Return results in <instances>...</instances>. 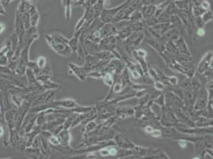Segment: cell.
<instances>
[{"instance_id": "obj_1", "label": "cell", "mask_w": 213, "mask_h": 159, "mask_svg": "<svg viewBox=\"0 0 213 159\" xmlns=\"http://www.w3.org/2000/svg\"><path fill=\"white\" fill-rule=\"evenodd\" d=\"M95 108L96 110L97 118L99 120H105L107 118L115 115L117 105L109 103L108 101L101 100L96 103Z\"/></svg>"}, {"instance_id": "obj_34", "label": "cell", "mask_w": 213, "mask_h": 159, "mask_svg": "<svg viewBox=\"0 0 213 159\" xmlns=\"http://www.w3.org/2000/svg\"><path fill=\"white\" fill-rule=\"evenodd\" d=\"M153 103L160 107L165 106V98L164 92H161L159 95L156 96L155 98L153 99Z\"/></svg>"}, {"instance_id": "obj_5", "label": "cell", "mask_w": 213, "mask_h": 159, "mask_svg": "<svg viewBox=\"0 0 213 159\" xmlns=\"http://www.w3.org/2000/svg\"><path fill=\"white\" fill-rule=\"evenodd\" d=\"M212 50L207 51L204 54L196 67V73L204 74L208 69H212Z\"/></svg>"}, {"instance_id": "obj_7", "label": "cell", "mask_w": 213, "mask_h": 159, "mask_svg": "<svg viewBox=\"0 0 213 159\" xmlns=\"http://www.w3.org/2000/svg\"><path fill=\"white\" fill-rule=\"evenodd\" d=\"M128 1L129 0H127V1H125L124 3L121 4V5L116 6V7H114V8H111V9H105V8H103L102 10H101V13L99 18L100 19L101 21H103L104 23L111 22L113 18L115 17V15L117 14V12L119 11V10L123 8L127 5Z\"/></svg>"}, {"instance_id": "obj_37", "label": "cell", "mask_w": 213, "mask_h": 159, "mask_svg": "<svg viewBox=\"0 0 213 159\" xmlns=\"http://www.w3.org/2000/svg\"><path fill=\"white\" fill-rule=\"evenodd\" d=\"M180 87L184 90L186 91H189V90H192V80L190 77H186L185 79L183 80V81L180 84Z\"/></svg>"}, {"instance_id": "obj_45", "label": "cell", "mask_w": 213, "mask_h": 159, "mask_svg": "<svg viewBox=\"0 0 213 159\" xmlns=\"http://www.w3.org/2000/svg\"><path fill=\"white\" fill-rule=\"evenodd\" d=\"M158 22H169V19H170V16L167 15L166 13L163 11L161 15H159L158 18H156Z\"/></svg>"}, {"instance_id": "obj_28", "label": "cell", "mask_w": 213, "mask_h": 159, "mask_svg": "<svg viewBox=\"0 0 213 159\" xmlns=\"http://www.w3.org/2000/svg\"><path fill=\"white\" fill-rule=\"evenodd\" d=\"M174 3L179 10H191V4L189 0H174Z\"/></svg>"}, {"instance_id": "obj_2", "label": "cell", "mask_w": 213, "mask_h": 159, "mask_svg": "<svg viewBox=\"0 0 213 159\" xmlns=\"http://www.w3.org/2000/svg\"><path fill=\"white\" fill-rule=\"evenodd\" d=\"M45 38H46V41L49 44V46L52 48V49H53L55 52L60 56L69 57V56L72 55L73 52L69 48L68 43L54 39L50 34H46L45 36Z\"/></svg>"}, {"instance_id": "obj_27", "label": "cell", "mask_w": 213, "mask_h": 159, "mask_svg": "<svg viewBox=\"0 0 213 159\" xmlns=\"http://www.w3.org/2000/svg\"><path fill=\"white\" fill-rule=\"evenodd\" d=\"M98 126H99V124L96 122V119H93V120H91V121L87 122L84 129L82 130L83 137L89 134V133H91V131H95V129L97 128Z\"/></svg>"}, {"instance_id": "obj_56", "label": "cell", "mask_w": 213, "mask_h": 159, "mask_svg": "<svg viewBox=\"0 0 213 159\" xmlns=\"http://www.w3.org/2000/svg\"><path fill=\"white\" fill-rule=\"evenodd\" d=\"M3 129H2V127H0V136L3 135Z\"/></svg>"}, {"instance_id": "obj_54", "label": "cell", "mask_w": 213, "mask_h": 159, "mask_svg": "<svg viewBox=\"0 0 213 159\" xmlns=\"http://www.w3.org/2000/svg\"><path fill=\"white\" fill-rule=\"evenodd\" d=\"M5 29H6V26L3 23H0V34H2L5 30Z\"/></svg>"}, {"instance_id": "obj_11", "label": "cell", "mask_w": 213, "mask_h": 159, "mask_svg": "<svg viewBox=\"0 0 213 159\" xmlns=\"http://www.w3.org/2000/svg\"><path fill=\"white\" fill-rule=\"evenodd\" d=\"M180 36H181L180 29L172 27L169 29L166 32H165L164 34H162V36L159 38V40L163 43L167 42V41H174Z\"/></svg>"}, {"instance_id": "obj_23", "label": "cell", "mask_w": 213, "mask_h": 159, "mask_svg": "<svg viewBox=\"0 0 213 159\" xmlns=\"http://www.w3.org/2000/svg\"><path fill=\"white\" fill-rule=\"evenodd\" d=\"M212 119H208L206 117L198 116L197 119L194 121V127L204 128V127H212Z\"/></svg>"}, {"instance_id": "obj_39", "label": "cell", "mask_w": 213, "mask_h": 159, "mask_svg": "<svg viewBox=\"0 0 213 159\" xmlns=\"http://www.w3.org/2000/svg\"><path fill=\"white\" fill-rule=\"evenodd\" d=\"M154 88L156 91H158L160 92H165L167 91V86L162 83L161 80H154Z\"/></svg>"}, {"instance_id": "obj_8", "label": "cell", "mask_w": 213, "mask_h": 159, "mask_svg": "<svg viewBox=\"0 0 213 159\" xmlns=\"http://www.w3.org/2000/svg\"><path fill=\"white\" fill-rule=\"evenodd\" d=\"M145 37H146V35H145L144 30L138 31V32L131 33V35L125 40L124 41L131 49H133L140 46L142 42L144 41Z\"/></svg>"}, {"instance_id": "obj_35", "label": "cell", "mask_w": 213, "mask_h": 159, "mask_svg": "<svg viewBox=\"0 0 213 159\" xmlns=\"http://www.w3.org/2000/svg\"><path fill=\"white\" fill-rule=\"evenodd\" d=\"M88 39L91 40L92 41H94L95 43H100V41H101V39L103 38L102 37V34H101L100 32V30H97L92 32L89 37H87Z\"/></svg>"}, {"instance_id": "obj_33", "label": "cell", "mask_w": 213, "mask_h": 159, "mask_svg": "<svg viewBox=\"0 0 213 159\" xmlns=\"http://www.w3.org/2000/svg\"><path fill=\"white\" fill-rule=\"evenodd\" d=\"M68 45L69 46V48L72 50L73 53H76L77 49H78V45H79V37L73 36L72 38L68 39Z\"/></svg>"}, {"instance_id": "obj_50", "label": "cell", "mask_w": 213, "mask_h": 159, "mask_svg": "<svg viewBox=\"0 0 213 159\" xmlns=\"http://www.w3.org/2000/svg\"><path fill=\"white\" fill-rule=\"evenodd\" d=\"M176 140L178 141L179 146L181 149H185V148H186L187 146H188V143H189V142H188L187 140H185V138H177Z\"/></svg>"}, {"instance_id": "obj_53", "label": "cell", "mask_w": 213, "mask_h": 159, "mask_svg": "<svg viewBox=\"0 0 213 159\" xmlns=\"http://www.w3.org/2000/svg\"><path fill=\"white\" fill-rule=\"evenodd\" d=\"M0 15H6V11H5L4 8H3V6L2 5V3H0Z\"/></svg>"}, {"instance_id": "obj_10", "label": "cell", "mask_w": 213, "mask_h": 159, "mask_svg": "<svg viewBox=\"0 0 213 159\" xmlns=\"http://www.w3.org/2000/svg\"><path fill=\"white\" fill-rule=\"evenodd\" d=\"M59 90L60 89H49L47 92L41 94L38 97H37V99L34 102V106L40 105V104H48L49 102L53 101L55 95H57V93Z\"/></svg>"}, {"instance_id": "obj_36", "label": "cell", "mask_w": 213, "mask_h": 159, "mask_svg": "<svg viewBox=\"0 0 213 159\" xmlns=\"http://www.w3.org/2000/svg\"><path fill=\"white\" fill-rule=\"evenodd\" d=\"M165 49L167 50L168 52L170 53L172 55L175 56L177 53H179L177 51V48L175 46L174 41H167V42L165 43Z\"/></svg>"}, {"instance_id": "obj_24", "label": "cell", "mask_w": 213, "mask_h": 159, "mask_svg": "<svg viewBox=\"0 0 213 159\" xmlns=\"http://www.w3.org/2000/svg\"><path fill=\"white\" fill-rule=\"evenodd\" d=\"M93 55L95 56L100 61H111V59L117 58V57L114 53L107 50H100L99 52L95 53Z\"/></svg>"}, {"instance_id": "obj_40", "label": "cell", "mask_w": 213, "mask_h": 159, "mask_svg": "<svg viewBox=\"0 0 213 159\" xmlns=\"http://www.w3.org/2000/svg\"><path fill=\"white\" fill-rule=\"evenodd\" d=\"M143 19L142 15L141 13L140 10H136L130 15L129 20L131 21H139Z\"/></svg>"}, {"instance_id": "obj_18", "label": "cell", "mask_w": 213, "mask_h": 159, "mask_svg": "<svg viewBox=\"0 0 213 159\" xmlns=\"http://www.w3.org/2000/svg\"><path fill=\"white\" fill-rule=\"evenodd\" d=\"M60 141V144L63 146H70L72 135H71L70 129H63L57 135Z\"/></svg>"}, {"instance_id": "obj_38", "label": "cell", "mask_w": 213, "mask_h": 159, "mask_svg": "<svg viewBox=\"0 0 213 159\" xmlns=\"http://www.w3.org/2000/svg\"><path fill=\"white\" fill-rule=\"evenodd\" d=\"M142 21L144 28L152 27V26H154V25H156L158 22L155 17H151V18H148V19H143Z\"/></svg>"}, {"instance_id": "obj_26", "label": "cell", "mask_w": 213, "mask_h": 159, "mask_svg": "<svg viewBox=\"0 0 213 159\" xmlns=\"http://www.w3.org/2000/svg\"><path fill=\"white\" fill-rule=\"evenodd\" d=\"M119 79H120V82H121V84H122V88H126V87L131 85V84L133 83L131 80L130 73H129V71H128V69L127 68V67L125 68L124 70L122 71V73L120 74V76H119Z\"/></svg>"}, {"instance_id": "obj_14", "label": "cell", "mask_w": 213, "mask_h": 159, "mask_svg": "<svg viewBox=\"0 0 213 159\" xmlns=\"http://www.w3.org/2000/svg\"><path fill=\"white\" fill-rule=\"evenodd\" d=\"M68 68L73 74H74L80 81H84L87 78V73L83 66H79L74 63L68 64Z\"/></svg>"}, {"instance_id": "obj_9", "label": "cell", "mask_w": 213, "mask_h": 159, "mask_svg": "<svg viewBox=\"0 0 213 159\" xmlns=\"http://www.w3.org/2000/svg\"><path fill=\"white\" fill-rule=\"evenodd\" d=\"M116 147L120 149H126V150H132L135 144L132 142L129 138L122 133H115L112 138Z\"/></svg>"}, {"instance_id": "obj_55", "label": "cell", "mask_w": 213, "mask_h": 159, "mask_svg": "<svg viewBox=\"0 0 213 159\" xmlns=\"http://www.w3.org/2000/svg\"><path fill=\"white\" fill-rule=\"evenodd\" d=\"M2 1H3L4 3H6V4H10V3H11L12 1H14V0H2Z\"/></svg>"}, {"instance_id": "obj_17", "label": "cell", "mask_w": 213, "mask_h": 159, "mask_svg": "<svg viewBox=\"0 0 213 159\" xmlns=\"http://www.w3.org/2000/svg\"><path fill=\"white\" fill-rule=\"evenodd\" d=\"M100 32L103 38L107 36H111V35H115L117 34L115 25L112 22L104 23L103 26L100 28Z\"/></svg>"}, {"instance_id": "obj_41", "label": "cell", "mask_w": 213, "mask_h": 159, "mask_svg": "<svg viewBox=\"0 0 213 159\" xmlns=\"http://www.w3.org/2000/svg\"><path fill=\"white\" fill-rule=\"evenodd\" d=\"M201 17L203 21L204 22V24H206V23H208V22L212 21L213 13L211 10H206Z\"/></svg>"}, {"instance_id": "obj_51", "label": "cell", "mask_w": 213, "mask_h": 159, "mask_svg": "<svg viewBox=\"0 0 213 159\" xmlns=\"http://www.w3.org/2000/svg\"><path fill=\"white\" fill-rule=\"evenodd\" d=\"M155 128V127H154L152 125H150V124H146V126H144V127H143V130H144V131H145V133H146V134H148V135H149L151 132L154 131V129Z\"/></svg>"}, {"instance_id": "obj_46", "label": "cell", "mask_w": 213, "mask_h": 159, "mask_svg": "<svg viewBox=\"0 0 213 159\" xmlns=\"http://www.w3.org/2000/svg\"><path fill=\"white\" fill-rule=\"evenodd\" d=\"M87 77H91V78H94V79H101L102 73H101V71L91 70L87 73Z\"/></svg>"}, {"instance_id": "obj_3", "label": "cell", "mask_w": 213, "mask_h": 159, "mask_svg": "<svg viewBox=\"0 0 213 159\" xmlns=\"http://www.w3.org/2000/svg\"><path fill=\"white\" fill-rule=\"evenodd\" d=\"M159 121L161 127H174L179 122L173 109L168 105L161 107Z\"/></svg>"}, {"instance_id": "obj_19", "label": "cell", "mask_w": 213, "mask_h": 159, "mask_svg": "<svg viewBox=\"0 0 213 159\" xmlns=\"http://www.w3.org/2000/svg\"><path fill=\"white\" fill-rule=\"evenodd\" d=\"M100 60L93 54H88L84 57V64L83 65L84 68L85 69L86 73H88L91 70V68L97 64Z\"/></svg>"}, {"instance_id": "obj_20", "label": "cell", "mask_w": 213, "mask_h": 159, "mask_svg": "<svg viewBox=\"0 0 213 159\" xmlns=\"http://www.w3.org/2000/svg\"><path fill=\"white\" fill-rule=\"evenodd\" d=\"M141 13L142 15L143 19H148L151 17H154L156 11V5L149 4V5H142L141 7Z\"/></svg>"}, {"instance_id": "obj_32", "label": "cell", "mask_w": 213, "mask_h": 159, "mask_svg": "<svg viewBox=\"0 0 213 159\" xmlns=\"http://www.w3.org/2000/svg\"><path fill=\"white\" fill-rule=\"evenodd\" d=\"M164 11L166 13L167 15L171 16L174 15H177V13L179 11V10H178V8H177V6H175L174 3L170 2V3H169V4L166 6Z\"/></svg>"}, {"instance_id": "obj_12", "label": "cell", "mask_w": 213, "mask_h": 159, "mask_svg": "<svg viewBox=\"0 0 213 159\" xmlns=\"http://www.w3.org/2000/svg\"><path fill=\"white\" fill-rule=\"evenodd\" d=\"M115 115L118 117L119 120L121 119H126L129 117L134 116V107H127V106H122V107H116Z\"/></svg>"}, {"instance_id": "obj_57", "label": "cell", "mask_w": 213, "mask_h": 159, "mask_svg": "<svg viewBox=\"0 0 213 159\" xmlns=\"http://www.w3.org/2000/svg\"><path fill=\"white\" fill-rule=\"evenodd\" d=\"M1 2H2V0H0V3H1Z\"/></svg>"}, {"instance_id": "obj_16", "label": "cell", "mask_w": 213, "mask_h": 159, "mask_svg": "<svg viewBox=\"0 0 213 159\" xmlns=\"http://www.w3.org/2000/svg\"><path fill=\"white\" fill-rule=\"evenodd\" d=\"M174 42L175 44V46H176V48H177V51H178L179 53L186 54V55H192L189 46H188L185 40V38L182 36H180L177 40H175Z\"/></svg>"}, {"instance_id": "obj_43", "label": "cell", "mask_w": 213, "mask_h": 159, "mask_svg": "<svg viewBox=\"0 0 213 159\" xmlns=\"http://www.w3.org/2000/svg\"><path fill=\"white\" fill-rule=\"evenodd\" d=\"M36 64H37V68H39L40 70L41 69H42L43 68L45 67L47 64V61H46V58L45 57H43V56H41L39 57L37 59V61H36Z\"/></svg>"}, {"instance_id": "obj_25", "label": "cell", "mask_w": 213, "mask_h": 159, "mask_svg": "<svg viewBox=\"0 0 213 159\" xmlns=\"http://www.w3.org/2000/svg\"><path fill=\"white\" fill-rule=\"evenodd\" d=\"M40 138V145L39 148L41 150V152L44 156H47L49 158L50 156V147H49V143L48 140L46 139L45 137H43L42 135L39 137Z\"/></svg>"}, {"instance_id": "obj_15", "label": "cell", "mask_w": 213, "mask_h": 159, "mask_svg": "<svg viewBox=\"0 0 213 159\" xmlns=\"http://www.w3.org/2000/svg\"><path fill=\"white\" fill-rule=\"evenodd\" d=\"M196 93L194 92L192 90L189 91H184V95H183V102L185 104V108L186 109H190L192 108L193 104L196 100Z\"/></svg>"}, {"instance_id": "obj_42", "label": "cell", "mask_w": 213, "mask_h": 159, "mask_svg": "<svg viewBox=\"0 0 213 159\" xmlns=\"http://www.w3.org/2000/svg\"><path fill=\"white\" fill-rule=\"evenodd\" d=\"M167 82L169 86H177L179 84V80L176 76H168Z\"/></svg>"}, {"instance_id": "obj_21", "label": "cell", "mask_w": 213, "mask_h": 159, "mask_svg": "<svg viewBox=\"0 0 213 159\" xmlns=\"http://www.w3.org/2000/svg\"><path fill=\"white\" fill-rule=\"evenodd\" d=\"M161 137L166 138H174L178 135V131L174 127H161Z\"/></svg>"}, {"instance_id": "obj_29", "label": "cell", "mask_w": 213, "mask_h": 159, "mask_svg": "<svg viewBox=\"0 0 213 159\" xmlns=\"http://www.w3.org/2000/svg\"><path fill=\"white\" fill-rule=\"evenodd\" d=\"M101 73H102L101 79L103 80V81L106 86L111 88L112 86L113 83H114V75L111 73H108V72H102L101 71Z\"/></svg>"}, {"instance_id": "obj_13", "label": "cell", "mask_w": 213, "mask_h": 159, "mask_svg": "<svg viewBox=\"0 0 213 159\" xmlns=\"http://www.w3.org/2000/svg\"><path fill=\"white\" fill-rule=\"evenodd\" d=\"M144 41L150 46L152 49L155 50L156 52L158 54L163 53L165 50V43L161 41L159 39H156V38H151V37H145Z\"/></svg>"}, {"instance_id": "obj_30", "label": "cell", "mask_w": 213, "mask_h": 159, "mask_svg": "<svg viewBox=\"0 0 213 159\" xmlns=\"http://www.w3.org/2000/svg\"><path fill=\"white\" fill-rule=\"evenodd\" d=\"M204 12H205V10L200 6V3H197V4H191V13H192V16L194 18H196V17H201Z\"/></svg>"}, {"instance_id": "obj_31", "label": "cell", "mask_w": 213, "mask_h": 159, "mask_svg": "<svg viewBox=\"0 0 213 159\" xmlns=\"http://www.w3.org/2000/svg\"><path fill=\"white\" fill-rule=\"evenodd\" d=\"M169 23L172 26V27L179 28V29H182L184 28L182 24V21L179 18V16L177 15H171L170 19H169Z\"/></svg>"}, {"instance_id": "obj_22", "label": "cell", "mask_w": 213, "mask_h": 159, "mask_svg": "<svg viewBox=\"0 0 213 159\" xmlns=\"http://www.w3.org/2000/svg\"><path fill=\"white\" fill-rule=\"evenodd\" d=\"M84 46L89 54H95V53L99 52L100 50L99 43L94 42L88 38L84 39Z\"/></svg>"}, {"instance_id": "obj_44", "label": "cell", "mask_w": 213, "mask_h": 159, "mask_svg": "<svg viewBox=\"0 0 213 159\" xmlns=\"http://www.w3.org/2000/svg\"><path fill=\"white\" fill-rule=\"evenodd\" d=\"M47 140L49 142V144H51L52 146H58L60 145V141H59V138L57 135H50L47 138Z\"/></svg>"}, {"instance_id": "obj_47", "label": "cell", "mask_w": 213, "mask_h": 159, "mask_svg": "<svg viewBox=\"0 0 213 159\" xmlns=\"http://www.w3.org/2000/svg\"><path fill=\"white\" fill-rule=\"evenodd\" d=\"M193 23H194V26L197 29L198 28H204V26H205L204 22L201 19V17H196V18H194L193 19Z\"/></svg>"}, {"instance_id": "obj_6", "label": "cell", "mask_w": 213, "mask_h": 159, "mask_svg": "<svg viewBox=\"0 0 213 159\" xmlns=\"http://www.w3.org/2000/svg\"><path fill=\"white\" fill-rule=\"evenodd\" d=\"M131 56L136 61L138 64L140 65L145 75L147 76L148 67H149V64H147L146 61L147 52L143 49H133L131 50Z\"/></svg>"}, {"instance_id": "obj_58", "label": "cell", "mask_w": 213, "mask_h": 159, "mask_svg": "<svg viewBox=\"0 0 213 159\" xmlns=\"http://www.w3.org/2000/svg\"></svg>"}, {"instance_id": "obj_49", "label": "cell", "mask_w": 213, "mask_h": 159, "mask_svg": "<svg viewBox=\"0 0 213 159\" xmlns=\"http://www.w3.org/2000/svg\"><path fill=\"white\" fill-rule=\"evenodd\" d=\"M200 6H201L205 11L211 9L210 3H209L208 1H207V0H202L201 3H200Z\"/></svg>"}, {"instance_id": "obj_48", "label": "cell", "mask_w": 213, "mask_h": 159, "mask_svg": "<svg viewBox=\"0 0 213 159\" xmlns=\"http://www.w3.org/2000/svg\"><path fill=\"white\" fill-rule=\"evenodd\" d=\"M149 135L153 138H161V128H154Z\"/></svg>"}, {"instance_id": "obj_52", "label": "cell", "mask_w": 213, "mask_h": 159, "mask_svg": "<svg viewBox=\"0 0 213 159\" xmlns=\"http://www.w3.org/2000/svg\"><path fill=\"white\" fill-rule=\"evenodd\" d=\"M196 35L199 37H203L204 35H205V30L204 28H198L196 30Z\"/></svg>"}, {"instance_id": "obj_4", "label": "cell", "mask_w": 213, "mask_h": 159, "mask_svg": "<svg viewBox=\"0 0 213 159\" xmlns=\"http://www.w3.org/2000/svg\"><path fill=\"white\" fill-rule=\"evenodd\" d=\"M177 15L179 16V18L182 21L183 26L185 29L187 34H189V36H192L195 26L193 23L194 17L192 16V13H191V10H179L177 13Z\"/></svg>"}]
</instances>
